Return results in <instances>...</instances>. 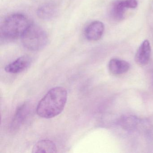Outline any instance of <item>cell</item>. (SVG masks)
<instances>
[{
    "label": "cell",
    "instance_id": "ba28073f",
    "mask_svg": "<svg viewBox=\"0 0 153 153\" xmlns=\"http://www.w3.org/2000/svg\"><path fill=\"white\" fill-rule=\"evenodd\" d=\"M127 7L124 0H117L113 2L110 9V16L114 21L119 22L124 19Z\"/></svg>",
    "mask_w": 153,
    "mask_h": 153
},
{
    "label": "cell",
    "instance_id": "7a4b0ae2",
    "mask_svg": "<svg viewBox=\"0 0 153 153\" xmlns=\"http://www.w3.org/2000/svg\"><path fill=\"white\" fill-rule=\"evenodd\" d=\"M32 23L28 18L20 13L7 17L1 26V34L5 39L14 40L22 37Z\"/></svg>",
    "mask_w": 153,
    "mask_h": 153
},
{
    "label": "cell",
    "instance_id": "7c38bea8",
    "mask_svg": "<svg viewBox=\"0 0 153 153\" xmlns=\"http://www.w3.org/2000/svg\"><path fill=\"white\" fill-rule=\"evenodd\" d=\"M136 121L134 117H125L122 119L121 124L124 128L131 129L136 126L137 124Z\"/></svg>",
    "mask_w": 153,
    "mask_h": 153
},
{
    "label": "cell",
    "instance_id": "8992f818",
    "mask_svg": "<svg viewBox=\"0 0 153 153\" xmlns=\"http://www.w3.org/2000/svg\"><path fill=\"white\" fill-rule=\"evenodd\" d=\"M151 48L149 42L145 40L140 45L135 55L136 62L140 66L147 65L150 60Z\"/></svg>",
    "mask_w": 153,
    "mask_h": 153
},
{
    "label": "cell",
    "instance_id": "277c9868",
    "mask_svg": "<svg viewBox=\"0 0 153 153\" xmlns=\"http://www.w3.org/2000/svg\"><path fill=\"white\" fill-rule=\"evenodd\" d=\"M32 61L30 56L27 55L21 56L7 65L5 67V71L8 73L12 74L21 73L30 66Z\"/></svg>",
    "mask_w": 153,
    "mask_h": 153
},
{
    "label": "cell",
    "instance_id": "30bf717a",
    "mask_svg": "<svg viewBox=\"0 0 153 153\" xmlns=\"http://www.w3.org/2000/svg\"><path fill=\"white\" fill-rule=\"evenodd\" d=\"M28 106L27 104L25 103L17 108L11 123L12 128H18L25 122L29 113Z\"/></svg>",
    "mask_w": 153,
    "mask_h": 153
},
{
    "label": "cell",
    "instance_id": "9c48e42d",
    "mask_svg": "<svg viewBox=\"0 0 153 153\" xmlns=\"http://www.w3.org/2000/svg\"><path fill=\"white\" fill-rule=\"evenodd\" d=\"M57 13V7L54 3L51 2L42 4L37 10V16L44 20L52 19L55 17Z\"/></svg>",
    "mask_w": 153,
    "mask_h": 153
},
{
    "label": "cell",
    "instance_id": "8fae6325",
    "mask_svg": "<svg viewBox=\"0 0 153 153\" xmlns=\"http://www.w3.org/2000/svg\"><path fill=\"white\" fill-rule=\"evenodd\" d=\"M57 152L56 145L53 141L50 140H42L36 143L34 146L32 152L33 153H55Z\"/></svg>",
    "mask_w": 153,
    "mask_h": 153
},
{
    "label": "cell",
    "instance_id": "52a82bcc",
    "mask_svg": "<svg viewBox=\"0 0 153 153\" xmlns=\"http://www.w3.org/2000/svg\"><path fill=\"white\" fill-rule=\"evenodd\" d=\"M129 68L130 64L128 62L120 59H112L108 64L109 71L114 75L125 74L128 71Z\"/></svg>",
    "mask_w": 153,
    "mask_h": 153
},
{
    "label": "cell",
    "instance_id": "6da1fadb",
    "mask_svg": "<svg viewBox=\"0 0 153 153\" xmlns=\"http://www.w3.org/2000/svg\"><path fill=\"white\" fill-rule=\"evenodd\" d=\"M68 99V92L62 87H55L50 89L38 103L36 113L40 117L51 119L63 111Z\"/></svg>",
    "mask_w": 153,
    "mask_h": 153
},
{
    "label": "cell",
    "instance_id": "5b68a950",
    "mask_svg": "<svg viewBox=\"0 0 153 153\" xmlns=\"http://www.w3.org/2000/svg\"><path fill=\"white\" fill-rule=\"evenodd\" d=\"M104 29V25L102 22L94 21L90 23L85 29V36L89 41H98L102 36Z\"/></svg>",
    "mask_w": 153,
    "mask_h": 153
},
{
    "label": "cell",
    "instance_id": "3957f363",
    "mask_svg": "<svg viewBox=\"0 0 153 153\" xmlns=\"http://www.w3.org/2000/svg\"><path fill=\"white\" fill-rule=\"evenodd\" d=\"M21 38L23 45L32 51L43 49L49 40L46 32L39 26L33 24L30 25Z\"/></svg>",
    "mask_w": 153,
    "mask_h": 153
},
{
    "label": "cell",
    "instance_id": "4fadbf2b",
    "mask_svg": "<svg viewBox=\"0 0 153 153\" xmlns=\"http://www.w3.org/2000/svg\"><path fill=\"white\" fill-rule=\"evenodd\" d=\"M124 2L127 8L135 9L137 7V0H124Z\"/></svg>",
    "mask_w": 153,
    "mask_h": 153
}]
</instances>
